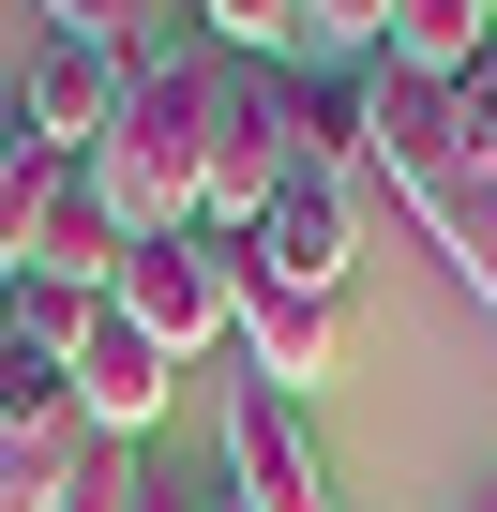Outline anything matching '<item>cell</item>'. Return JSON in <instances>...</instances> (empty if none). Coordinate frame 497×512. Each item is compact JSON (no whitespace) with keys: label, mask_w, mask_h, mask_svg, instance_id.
Instances as JSON below:
<instances>
[{"label":"cell","mask_w":497,"mask_h":512,"mask_svg":"<svg viewBox=\"0 0 497 512\" xmlns=\"http://www.w3.org/2000/svg\"><path fill=\"white\" fill-rule=\"evenodd\" d=\"M407 211H422V241L452 256V287L497 317V181H482V166H437V181H407Z\"/></svg>","instance_id":"cell-13"},{"label":"cell","mask_w":497,"mask_h":512,"mask_svg":"<svg viewBox=\"0 0 497 512\" xmlns=\"http://www.w3.org/2000/svg\"><path fill=\"white\" fill-rule=\"evenodd\" d=\"M226 512H347L332 497V452H317V407L241 377L226 392Z\"/></svg>","instance_id":"cell-5"},{"label":"cell","mask_w":497,"mask_h":512,"mask_svg":"<svg viewBox=\"0 0 497 512\" xmlns=\"http://www.w3.org/2000/svg\"><path fill=\"white\" fill-rule=\"evenodd\" d=\"M211 16V46H257V76L287 61V31H302V0H196Z\"/></svg>","instance_id":"cell-16"},{"label":"cell","mask_w":497,"mask_h":512,"mask_svg":"<svg viewBox=\"0 0 497 512\" xmlns=\"http://www.w3.org/2000/svg\"><path fill=\"white\" fill-rule=\"evenodd\" d=\"M226 61L211 46H151L136 61V91H121V121H106V151H91V196H106V226L121 241H166V226H196V196H211V136H226Z\"/></svg>","instance_id":"cell-1"},{"label":"cell","mask_w":497,"mask_h":512,"mask_svg":"<svg viewBox=\"0 0 497 512\" xmlns=\"http://www.w3.org/2000/svg\"><path fill=\"white\" fill-rule=\"evenodd\" d=\"M121 256H136V241L106 226V196H91V166H76V181L31 211V241H16V287H31V302H106Z\"/></svg>","instance_id":"cell-9"},{"label":"cell","mask_w":497,"mask_h":512,"mask_svg":"<svg viewBox=\"0 0 497 512\" xmlns=\"http://www.w3.org/2000/svg\"><path fill=\"white\" fill-rule=\"evenodd\" d=\"M196 512H226V497H196Z\"/></svg>","instance_id":"cell-21"},{"label":"cell","mask_w":497,"mask_h":512,"mask_svg":"<svg viewBox=\"0 0 497 512\" xmlns=\"http://www.w3.org/2000/svg\"><path fill=\"white\" fill-rule=\"evenodd\" d=\"M287 181H302V136H287V61H272V76H241V91H226V136H211V196H196V226L241 241Z\"/></svg>","instance_id":"cell-8"},{"label":"cell","mask_w":497,"mask_h":512,"mask_svg":"<svg viewBox=\"0 0 497 512\" xmlns=\"http://www.w3.org/2000/svg\"><path fill=\"white\" fill-rule=\"evenodd\" d=\"M347 256H362V181H287L257 226H241V287H317V302H347Z\"/></svg>","instance_id":"cell-6"},{"label":"cell","mask_w":497,"mask_h":512,"mask_svg":"<svg viewBox=\"0 0 497 512\" xmlns=\"http://www.w3.org/2000/svg\"><path fill=\"white\" fill-rule=\"evenodd\" d=\"M0 332H16V272H0Z\"/></svg>","instance_id":"cell-20"},{"label":"cell","mask_w":497,"mask_h":512,"mask_svg":"<svg viewBox=\"0 0 497 512\" xmlns=\"http://www.w3.org/2000/svg\"><path fill=\"white\" fill-rule=\"evenodd\" d=\"M121 91H136V46H121V31H31V61H16V136L91 166L106 121H121Z\"/></svg>","instance_id":"cell-4"},{"label":"cell","mask_w":497,"mask_h":512,"mask_svg":"<svg viewBox=\"0 0 497 512\" xmlns=\"http://www.w3.org/2000/svg\"><path fill=\"white\" fill-rule=\"evenodd\" d=\"M166 362H196V347H226V317H241V241H211V226H166V241H136L121 256V287H106Z\"/></svg>","instance_id":"cell-3"},{"label":"cell","mask_w":497,"mask_h":512,"mask_svg":"<svg viewBox=\"0 0 497 512\" xmlns=\"http://www.w3.org/2000/svg\"><path fill=\"white\" fill-rule=\"evenodd\" d=\"M482 46H497V0H392V46H377V61H407V76L452 91Z\"/></svg>","instance_id":"cell-14"},{"label":"cell","mask_w":497,"mask_h":512,"mask_svg":"<svg viewBox=\"0 0 497 512\" xmlns=\"http://www.w3.org/2000/svg\"><path fill=\"white\" fill-rule=\"evenodd\" d=\"M61 377H76V407H91V437H121V452H151V422H166V347L121 317V302H76V332H61Z\"/></svg>","instance_id":"cell-7"},{"label":"cell","mask_w":497,"mask_h":512,"mask_svg":"<svg viewBox=\"0 0 497 512\" xmlns=\"http://www.w3.org/2000/svg\"><path fill=\"white\" fill-rule=\"evenodd\" d=\"M0 166H16V76H0Z\"/></svg>","instance_id":"cell-19"},{"label":"cell","mask_w":497,"mask_h":512,"mask_svg":"<svg viewBox=\"0 0 497 512\" xmlns=\"http://www.w3.org/2000/svg\"><path fill=\"white\" fill-rule=\"evenodd\" d=\"M362 136H377V181L407 196V181H437V166H452V91H437V76H407V61H362Z\"/></svg>","instance_id":"cell-11"},{"label":"cell","mask_w":497,"mask_h":512,"mask_svg":"<svg viewBox=\"0 0 497 512\" xmlns=\"http://www.w3.org/2000/svg\"><path fill=\"white\" fill-rule=\"evenodd\" d=\"M452 166H482V181H497V46L452 76Z\"/></svg>","instance_id":"cell-15"},{"label":"cell","mask_w":497,"mask_h":512,"mask_svg":"<svg viewBox=\"0 0 497 512\" xmlns=\"http://www.w3.org/2000/svg\"><path fill=\"white\" fill-rule=\"evenodd\" d=\"M91 452H121V437H91V407H76L61 347L0 332V512H61V497L91 482Z\"/></svg>","instance_id":"cell-2"},{"label":"cell","mask_w":497,"mask_h":512,"mask_svg":"<svg viewBox=\"0 0 497 512\" xmlns=\"http://www.w3.org/2000/svg\"><path fill=\"white\" fill-rule=\"evenodd\" d=\"M302 31H332L347 61H377V46H392V0H302Z\"/></svg>","instance_id":"cell-18"},{"label":"cell","mask_w":497,"mask_h":512,"mask_svg":"<svg viewBox=\"0 0 497 512\" xmlns=\"http://www.w3.org/2000/svg\"><path fill=\"white\" fill-rule=\"evenodd\" d=\"M61 512H166V482H151V452H91V482Z\"/></svg>","instance_id":"cell-17"},{"label":"cell","mask_w":497,"mask_h":512,"mask_svg":"<svg viewBox=\"0 0 497 512\" xmlns=\"http://www.w3.org/2000/svg\"><path fill=\"white\" fill-rule=\"evenodd\" d=\"M226 332H241V362H257L272 392H302V407H317L332 362H347V302H317V287H241Z\"/></svg>","instance_id":"cell-10"},{"label":"cell","mask_w":497,"mask_h":512,"mask_svg":"<svg viewBox=\"0 0 497 512\" xmlns=\"http://www.w3.org/2000/svg\"><path fill=\"white\" fill-rule=\"evenodd\" d=\"M287 136L317 181H377V136H362V61H287Z\"/></svg>","instance_id":"cell-12"}]
</instances>
